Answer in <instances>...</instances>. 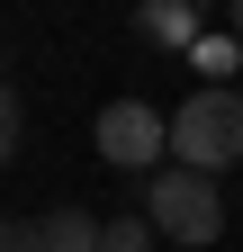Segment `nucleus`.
I'll return each mask as SVG.
<instances>
[{"mask_svg": "<svg viewBox=\"0 0 243 252\" xmlns=\"http://www.w3.org/2000/svg\"><path fill=\"white\" fill-rule=\"evenodd\" d=\"M153 243H162V225H153L144 207H126V216H108V243H99V252H153Z\"/></svg>", "mask_w": 243, "mask_h": 252, "instance_id": "obj_6", "label": "nucleus"}, {"mask_svg": "<svg viewBox=\"0 0 243 252\" xmlns=\"http://www.w3.org/2000/svg\"><path fill=\"white\" fill-rule=\"evenodd\" d=\"M171 162H189V171H234L243 162V90L234 81H198L171 108Z\"/></svg>", "mask_w": 243, "mask_h": 252, "instance_id": "obj_1", "label": "nucleus"}, {"mask_svg": "<svg viewBox=\"0 0 243 252\" xmlns=\"http://www.w3.org/2000/svg\"><path fill=\"white\" fill-rule=\"evenodd\" d=\"M45 243H54V252H99L108 225H99V216H81V207H54V216H45Z\"/></svg>", "mask_w": 243, "mask_h": 252, "instance_id": "obj_5", "label": "nucleus"}, {"mask_svg": "<svg viewBox=\"0 0 243 252\" xmlns=\"http://www.w3.org/2000/svg\"><path fill=\"white\" fill-rule=\"evenodd\" d=\"M0 252H54V243H45V216H9V234H0Z\"/></svg>", "mask_w": 243, "mask_h": 252, "instance_id": "obj_7", "label": "nucleus"}, {"mask_svg": "<svg viewBox=\"0 0 243 252\" xmlns=\"http://www.w3.org/2000/svg\"><path fill=\"white\" fill-rule=\"evenodd\" d=\"M198 0H135V36L144 45H198Z\"/></svg>", "mask_w": 243, "mask_h": 252, "instance_id": "obj_4", "label": "nucleus"}, {"mask_svg": "<svg viewBox=\"0 0 243 252\" xmlns=\"http://www.w3.org/2000/svg\"><path fill=\"white\" fill-rule=\"evenodd\" d=\"M90 144H99V162H117V171H162L171 117H162L153 99H108L99 117H90Z\"/></svg>", "mask_w": 243, "mask_h": 252, "instance_id": "obj_3", "label": "nucleus"}, {"mask_svg": "<svg viewBox=\"0 0 243 252\" xmlns=\"http://www.w3.org/2000/svg\"><path fill=\"white\" fill-rule=\"evenodd\" d=\"M225 27H234V45H243V0H225Z\"/></svg>", "mask_w": 243, "mask_h": 252, "instance_id": "obj_8", "label": "nucleus"}, {"mask_svg": "<svg viewBox=\"0 0 243 252\" xmlns=\"http://www.w3.org/2000/svg\"><path fill=\"white\" fill-rule=\"evenodd\" d=\"M144 216L162 225V243L207 252V243L225 234V189L207 180V171H189V162H162V171H144Z\"/></svg>", "mask_w": 243, "mask_h": 252, "instance_id": "obj_2", "label": "nucleus"}]
</instances>
